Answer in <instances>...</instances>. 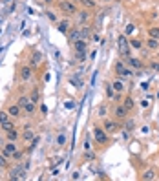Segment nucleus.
Instances as JSON below:
<instances>
[{
  "label": "nucleus",
  "mask_w": 159,
  "mask_h": 181,
  "mask_svg": "<svg viewBox=\"0 0 159 181\" xmlns=\"http://www.w3.org/2000/svg\"><path fill=\"white\" fill-rule=\"evenodd\" d=\"M40 110H42V114H48V108L44 106V104H40Z\"/></svg>",
  "instance_id": "nucleus-42"
},
{
  "label": "nucleus",
  "mask_w": 159,
  "mask_h": 181,
  "mask_svg": "<svg viewBox=\"0 0 159 181\" xmlns=\"http://www.w3.org/2000/svg\"><path fill=\"white\" fill-rule=\"evenodd\" d=\"M126 64L130 68H134V70H141V68H143V62H141L139 59H135V57H130L126 61Z\"/></svg>",
  "instance_id": "nucleus-9"
},
{
  "label": "nucleus",
  "mask_w": 159,
  "mask_h": 181,
  "mask_svg": "<svg viewBox=\"0 0 159 181\" xmlns=\"http://www.w3.org/2000/svg\"><path fill=\"white\" fill-rule=\"evenodd\" d=\"M77 15H79V22H81V24H84V22L88 20V17H90V15H88V11H79Z\"/></svg>",
  "instance_id": "nucleus-26"
},
{
  "label": "nucleus",
  "mask_w": 159,
  "mask_h": 181,
  "mask_svg": "<svg viewBox=\"0 0 159 181\" xmlns=\"http://www.w3.org/2000/svg\"><path fill=\"white\" fill-rule=\"evenodd\" d=\"M6 137H8V141H17V139H19V132H17V128H15V130H9V132H6Z\"/></svg>",
  "instance_id": "nucleus-19"
},
{
  "label": "nucleus",
  "mask_w": 159,
  "mask_h": 181,
  "mask_svg": "<svg viewBox=\"0 0 159 181\" xmlns=\"http://www.w3.org/2000/svg\"><path fill=\"white\" fill-rule=\"evenodd\" d=\"M146 46H148V50H159V40L154 39V37H150L146 40Z\"/></svg>",
  "instance_id": "nucleus-16"
},
{
  "label": "nucleus",
  "mask_w": 159,
  "mask_h": 181,
  "mask_svg": "<svg viewBox=\"0 0 159 181\" xmlns=\"http://www.w3.org/2000/svg\"><path fill=\"white\" fill-rule=\"evenodd\" d=\"M114 70H115V73L119 75V77H123V79H132L134 77V70L128 66L123 59H119V61H115V64H114Z\"/></svg>",
  "instance_id": "nucleus-1"
},
{
  "label": "nucleus",
  "mask_w": 159,
  "mask_h": 181,
  "mask_svg": "<svg viewBox=\"0 0 159 181\" xmlns=\"http://www.w3.org/2000/svg\"><path fill=\"white\" fill-rule=\"evenodd\" d=\"M64 145H66V134L61 132V134L57 136V146H64Z\"/></svg>",
  "instance_id": "nucleus-23"
},
{
  "label": "nucleus",
  "mask_w": 159,
  "mask_h": 181,
  "mask_svg": "<svg viewBox=\"0 0 159 181\" xmlns=\"http://www.w3.org/2000/svg\"><path fill=\"white\" fill-rule=\"evenodd\" d=\"M143 179H145V181L156 179V170H154V168H148V170H145V174H143Z\"/></svg>",
  "instance_id": "nucleus-15"
},
{
  "label": "nucleus",
  "mask_w": 159,
  "mask_h": 181,
  "mask_svg": "<svg viewBox=\"0 0 159 181\" xmlns=\"http://www.w3.org/2000/svg\"><path fill=\"white\" fill-rule=\"evenodd\" d=\"M114 115H115L117 119H126V115H128V110L123 104H117L115 108H114Z\"/></svg>",
  "instance_id": "nucleus-6"
},
{
  "label": "nucleus",
  "mask_w": 159,
  "mask_h": 181,
  "mask_svg": "<svg viewBox=\"0 0 159 181\" xmlns=\"http://www.w3.org/2000/svg\"><path fill=\"white\" fill-rule=\"evenodd\" d=\"M29 103H31V99H29L28 95H20V97H19V104H20V108H22V110H24V108L28 106Z\"/></svg>",
  "instance_id": "nucleus-18"
},
{
  "label": "nucleus",
  "mask_w": 159,
  "mask_h": 181,
  "mask_svg": "<svg viewBox=\"0 0 159 181\" xmlns=\"http://www.w3.org/2000/svg\"><path fill=\"white\" fill-rule=\"evenodd\" d=\"M68 35H70V42H75V40L81 39V29H79V28H72Z\"/></svg>",
  "instance_id": "nucleus-10"
},
{
  "label": "nucleus",
  "mask_w": 159,
  "mask_h": 181,
  "mask_svg": "<svg viewBox=\"0 0 159 181\" xmlns=\"http://www.w3.org/2000/svg\"><path fill=\"white\" fill-rule=\"evenodd\" d=\"M20 157H22V152H20V150H17L15 156H13V159H20Z\"/></svg>",
  "instance_id": "nucleus-38"
},
{
  "label": "nucleus",
  "mask_w": 159,
  "mask_h": 181,
  "mask_svg": "<svg viewBox=\"0 0 159 181\" xmlns=\"http://www.w3.org/2000/svg\"><path fill=\"white\" fill-rule=\"evenodd\" d=\"M81 39H84V40L90 39V28H88V26H86V28H81Z\"/></svg>",
  "instance_id": "nucleus-27"
},
{
  "label": "nucleus",
  "mask_w": 159,
  "mask_h": 181,
  "mask_svg": "<svg viewBox=\"0 0 159 181\" xmlns=\"http://www.w3.org/2000/svg\"><path fill=\"white\" fill-rule=\"evenodd\" d=\"M123 106H125V108L128 110V112H130L132 108L135 106V101H134L132 97H125V101H123Z\"/></svg>",
  "instance_id": "nucleus-17"
},
{
  "label": "nucleus",
  "mask_w": 159,
  "mask_h": 181,
  "mask_svg": "<svg viewBox=\"0 0 159 181\" xmlns=\"http://www.w3.org/2000/svg\"><path fill=\"white\" fill-rule=\"evenodd\" d=\"M33 75V70L29 68V66H22L20 68V79L22 81H29Z\"/></svg>",
  "instance_id": "nucleus-7"
},
{
  "label": "nucleus",
  "mask_w": 159,
  "mask_h": 181,
  "mask_svg": "<svg viewBox=\"0 0 159 181\" xmlns=\"http://www.w3.org/2000/svg\"><path fill=\"white\" fill-rule=\"evenodd\" d=\"M33 137H35V132H33V128H28V126H26V128H24V134H22V139L29 143Z\"/></svg>",
  "instance_id": "nucleus-12"
},
{
  "label": "nucleus",
  "mask_w": 159,
  "mask_h": 181,
  "mask_svg": "<svg viewBox=\"0 0 159 181\" xmlns=\"http://www.w3.org/2000/svg\"><path fill=\"white\" fill-rule=\"evenodd\" d=\"M64 106L68 108V110H73V108H75V101H68V103H66Z\"/></svg>",
  "instance_id": "nucleus-35"
},
{
  "label": "nucleus",
  "mask_w": 159,
  "mask_h": 181,
  "mask_svg": "<svg viewBox=\"0 0 159 181\" xmlns=\"http://www.w3.org/2000/svg\"><path fill=\"white\" fill-rule=\"evenodd\" d=\"M79 2H82L84 6H90V8H92V6L95 4V0H79Z\"/></svg>",
  "instance_id": "nucleus-36"
},
{
  "label": "nucleus",
  "mask_w": 159,
  "mask_h": 181,
  "mask_svg": "<svg viewBox=\"0 0 159 181\" xmlns=\"http://www.w3.org/2000/svg\"><path fill=\"white\" fill-rule=\"evenodd\" d=\"M22 112H24V110L20 108V104H19V103H17V104H11V106L8 108V114H9V115H11L13 119L22 117Z\"/></svg>",
  "instance_id": "nucleus-5"
},
{
  "label": "nucleus",
  "mask_w": 159,
  "mask_h": 181,
  "mask_svg": "<svg viewBox=\"0 0 159 181\" xmlns=\"http://www.w3.org/2000/svg\"><path fill=\"white\" fill-rule=\"evenodd\" d=\"M70 81H72V83H73V84L77 86V88H81V86H82V81H81V79H79V77H72V79H70Z\"/></svg>",
  "instance_id": "nucleus-32"
},
{
  "label": "nucleus",
  "mask_w": 159,
  "mask_h": 181,
  "mask_svg": "<svg viewBox=\"0 0 159 181\" xmlns=\"http://www.w3.org/2000/svg\"><path fill=\"white\" fill-rule=\"evenodd\" d=\"M93 137H95V141L101 143V145H106V143H108V134H106L104 128H101V126L93 128Z\"/></svg>",
  "instance_id": "nucleus-3"
},
{
  "label": "nucleus",
  "mask_w": 159,
  "mask_h": 181,
  "mask_svg": "<svg viewBox=\"0 0 159 181\" xmlns=\"http://www.w3.org/2000/svg\"><path fill=\"white\" fill-rule=\"evenodd\" d=\"M0 128H2L4 132H9V130H15V125H13V121H9V123H4V125H0Z\"/></svg>",
  "instance_id": "nucleus-28"
},
{
  "label": "nucleus",
  "mask_w": 159,
  "mask_h": 181,
  "mask_svg": "<svg viewBox=\"0 0 159 181\" xmlns=\"http://www.w3.org/2000/svg\"><path fill=\"white\" fill-rule=\"evenodd\" d=\"M112 86H114V90H115L117 93H121V92L126 88V84L123 83V77H121V79H117V81H114V83H112Z\"/></svg>",
  "instance_id": "nucleus-11"
},
{
  "label": "nucleus",
  "mask_w": 159,
  "mask_h": 181,
  "mask_svg": "<svg viewBox=\"0 0 159 181\" xmlns=\"http://www.w3.org/2000/svg\"><path fill=\"white\" fill-rule=\"evenodd\" d=\"M130 46H132L134 50H141V48H143V42H141L139 39H132V40H130Z\"/></svg>",
  "instance_id": "nucleus-25"
},
{
  "label": "nucleus",
  "mask_w": 159,
  "mask_h": 181,
  "mask_svg": "<svg viewBox=\"0 0 159 181\" xmlns=\"http://www.w3.org/2000/svg\"><path fill=\"white\" fill-rule=\"evenodd\" d=\"M46 15H48V19H50V20H51V22H57V17L53 15L51 11H46Z\"/></svg>",
  "instance_id": "nucleus-34"
},
{
  "label": "nucleus",
  "mask_w": 159,
  "mask_h": 181,
  "mask_svg": "<svg viewBox=\"0 0 159 181\" xmlns=\"http://www.w3.org/2000/svg\"><path fill=\"white\" fill-rule=\"evenodd\" d=\"M141 132H143V134H148L150 128H148V126H143V128H141Z\"/></svg>",
  "instance_id": "nucleus-41"
},
{
  "label": "nucleus",
  "mask_w": 159,
  "mask_h": 181,
  "mask_svg": "<svg viewBox=\"0 0 159 181\" xmlns=\"http://www.w3.org/2000/svg\"><path fill=\"white\" fill-rule=\"evenodd\" d=\"M148 37H154V39H157V40H159V28H157V26L148 28Z\"/></svg>",
  "instance_id": "nucleus-21"
},
{
  "label": "nucleus",
  "mask_w": 159,
  "mask_h": 181,
  "mask_svg": "<svg viewBox=\"0 0 159 181\" xmlns=\"http://www.w3.org/2000/svg\"><path fill=\"white\" fill-rule=\"evenodd\" d=\"M40 57H42L40 53H35V55H33V64H39V62H40Z\"/></svg>",
  "instance_id": "nucleus-33"
},
{
  "label": "nucleus",
  "mask_w": 159,
  "mask_h": 181,
  "mask_svg": "<svg viewBox=\"0 0 159 181\" xmlns=\"http://www.w3.org/2000/svg\"><path fill=\"white\" fill-rule=\"evenodd\" d=\"M152 68H154V70H159V62H154L152 64Z\"/></svg>",
  "instance_id": "nucleus-43"
},
{
  "label": "nucleus",
  "mask_w": 159,
  "mask_h": 181,
  "mask_svg": "<svg viewBox=\"0 0 159 181\" xmlns=\"http://www.w3.org/2000/svg\"><path fill=\"white\" fill-rule=\"evenodd\" d=\"M141 90L146 92V90H148V83H143V84H141Z\"/></svg>",
  "instance_id": "nucleus-40"
},
{
  "label": "nucleus",
  "mask_w": 159,
  "mask_h": 181,
  "mask_svg": "<svg viewBox=\"0 0 159 181\" xmlns=\"http://www.w3.org/2000/svg\"><path fill=\"white\" fill-rule=\"evenodd\" d=\"M70 28H72L70 20H61V22H59V31H61V33H68V31H70Z\"/></svg>",
  "instance_id": "nucleus-13"
},
{
  "label": "nucleus",
  "mask_w": 159,
  "mask_h": 181,
  "mask_svg": "<svg viewBox=\"0 0 159 181\" xmlns=\"http://www.w3.org/2000/svg\"><path fill=\"white\" fill-rule=\"evenodd\" d=\"M29 99H31L33 103H39L40 101V92H39V88H35L31 92V95H29Z\"/></svg>",
  "instance_id": "nucleus-22"
},
{
  "label": "nucleus",
  "mask_w": 159,
  "mask_h": 181,
  "mask_svg": "<svg viewBox=\"0 0 159 181\" xmlns=\"http://www.w3.org/2000/svg\"><path fill=\"white\" fill-rule=\"evenodd\" d=\"M106 97H108V99H114V97H115V90H114L112 84H106Z\"/></svg>",
  "instance_id": "nucleus-24"
},
{
  "label": "nucleus",
  "mask_w": 159,
  "mask_h": 181,
  "mask_svg": "<svg viewBox=\"0 0 159 181\" xmlns=\"http://www.w3.org/2000/svg\"><path fill=\"white\" fill-rule=\"evenodd\" d=\"M135 31V26L130 22V24H126V28H125V35H130V33H134Z\"/></svg>",
  "instance_id": "nucleus-29"
},
{
  "label": "nucleus",
  "mask_w": 159,
  "mask_h": 181,
  "mask_svg": "<svg viewBox=\"0 0 159 181\" xmlns=\"http://www.w3.org/2000/svg\"><path fill=\"white\" fill-rule=\"evenodd\" d=\"M75 59L77 61H86V51H75Z\"/></svg>",
  "instance_id": "nucleus-31"
},
{
  "label": "nucleus",
  "mask_w": 159,
  "mask_h": 181,
  "mask_svg": "<svg viewBox=\"0 0 159 181\" xmlns=\"http://www.w3.org/2000/svg\"><path fill=\"white\" fill-rule=\"evenodd\" d=\"M106 130V132H115L117 130V125L114 123V121H110V119H106L104 121V126H103Z\"/></svg>",
  "instance_id": "nucleus-14"
},
{
  "label": "nucleus",
  "mask_w": 159,
  "mask_h": 181,
  "mask_svg": "<svg viewBox=\"0 0 159 181\" xmlns=\"http://www.w3.org/2000/svg\"><path fill=\"white\" fill-rule=\"evenodd\" d=\"M11 119H13V117L8 114V110H6V112H0V125H4V123H9Z\"/></svg>",
  "instance_id": "nucleus-20"
},
{
  "label": "nucleus",
  "mask_w": 159,
  "mask_h": 181,
  "mask_svg": "<svg viewBox=\"0 0 159 181\" xmlns=\"http://www.w3.org/2000/svg\"><path fill=\"white\" fill-rule=\"evenodd\" d=\"M17 150H19V146L15 145V141H8V145H4V150H2V154H4L6 157H13Z\"/></svg>",
  "instance_id": "nucleus-4"
},
{
  "label": "nucleus",
  "mask_w": 159,
  "mask_h": 181,
  "mask_svg": "<svg viewBox=\"0 0 159 181\" xmlns=\"http://www.w3.org/2000/svg\"><path fill=\"white\" fill-rule=\"evenodd\" d=\"M59 9L62 11L64 15H77V13H79L77 6L73 4V0H62V2L59 4Z\"/></svg>",
  "instance_id": "nucleus-2"
},
{
  "label": "nucleus",
  "mask_w": 159,
  "mask_h": 181,
  "mask_svg": "<svg viewBox=\"0 0 159 181\" xmlns=\"http://www.w3.org/2000/svg\"><path fill=\"white\" fill-rule=\"evenodd\" d=\"M84 150H92V145H90L88 139H84Z\"/></svg>",
  "instance_id": "nucleus-39"
},
{
  "label": "nucleus",
  "mask_w": 159,
  "mask_h": 181,
  "mask_svg": "<svg viewBox=\"0 0 159 181\" xmlns=\"http://www.w3.org/2000/svg\"><path fill=\"white\" fill-rule=\"evenodd\" d=\"M8 167V157L4 154H0V168H6Z\"/></svg>",
  "instance_id": "nucleus-30"
},
{
  "label": "nucleus",
  "mask_w": 159,
  "mask_h": 181,
  "mask_svg": "<svg viewBox=\"0 0 159 181\" xmlns=\"http://www.w3.org/2000/svg\"><path fill=\"white\" fill-rule=\"evenodd\" d=\"M141 106H143V108H148V106H150V99H145V101H141Z\"/></svg>",
  "instance_id": "nucleus-37"
},
{
  "label": "nucleus",
  "mask_w": 159,
  "mask_h": 181,
  "mask_svg": "<svg viewBox=\"0 0 159 181\" xmlns=\"http://www.w3.org/2000/svg\"><path fill=\"white\" fill-rule=\"evenodd\" d=\"M86 46H88V40H84V39H79L73 42L75 51H86Z\"/></svg>",
  "instance_id": "nucleus-8"
}]
</instances>
